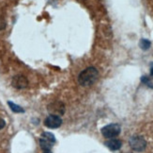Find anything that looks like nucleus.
<instances>
[{"instance_id": "3", "label": "nucleus", "mask_w": 153, "mask_h": 153, "mask_svg": "<svg viewBox=\"0 0 153 153\" xmlns=\"http://www.w3.org/2000/svg\"><path fill=\"white\" fill-rule=\"evenodd\" d=\"M121 131V128L118 124H109L102 129V134L105 138L112 139L119 135Z\"/></svg>"}, {"instance_id": "13", "label": "nucleus", "mask_w": 153, "mask_h": 153, "mask_svg": "<svg viewBox=\"0 0 153 153\" xmlns=\"http://www.w3.org/2000/svg\"><path fill=\"white\" fill-rule=\"evenodd\" d=\"M6 28V22L3 19H0V29H4Z\"/></svg>"}, {"instance_id": "4", "label": "nucleus", "mask_w": 153, "mask_h": 153, "mask_svg": "<svg viewBox=\"0 0 153 153\" xmlns=\"http://www.w3.org/2000/svg\"><path fill=\"white\" fill-rule=\"evenodd\" d=\"M61 124H62V119L58 115H50L44 120V125L49 129H57L60 127Z\"/></svg>"}, {"instance_id": "2", "label": "nucleus", "mask_w": 153, "mask_h": 153, "mask_svg": "<svg viewBox=\"0 0 153 153\" xmlns=\"http://www.w3.org/2000/svg\"><path fill=\"white\" fill-rule=\"evenodd\" d=\"M130 147L134 149V151L141 152L146 149L147 148V141L145 140V138L140 135H134L130 138L129 140Z\"/></svg>"}, {"instance_id": "9", "label": "nucleus", "mask_w": 153, "mask_h": 153, "mask_svg": "<svg viewBox=\"0 0 153 153\" xmlns=\"http://www.w3.org/2000/svg\"><path fill=\"white\" fill-rule=\"evenodd\" d=\"M141 81L145 85H147L148 87L153 89V76L152 75H150V76H143L141 78Z\"/></svg>"}, {"instance_id": "8", "label": "nucleus", "mask_w": 153, "mask_h": 153, "mask_svg": "<svg viewBox=\"0 0 153 153\" xmlns=\"http://www.w3.org/2000/svg\"><path fill=\"white\" fill-rule=\"evenodd\" d=\"M39 145H41V148L43 150H51L53 145H54L53 143H51L50 141L46 140V139H43V138L39 139Z\"/></svg>"}, {"instance_id": "7", "label": "nucleus", "mask_w": 153, "mask_h": 153, "mask_svg": "<svg viewBox=\"0 0 153 153\" xmlns=\"http://www.w3.org/2000/svg\"><path fill=\"white\" fill-rule=\"evenodd\" d=\"M105 145L110 150L116 151V150L120 149V148L122 147V143L120 140H117V139H110L109 141L105 142Z\"/></svg>"}, {"instance_id": "11", "label": "nucleus", "mask_w": 153, "mask_h": 153, "mask_svg": "<svg viewBox=\"0 0 153 153\" xmlns=\"http://www.w3.org/2000/svg\"><path fill=\"white\" fill-rule=\"evenodd\" d=\"M42 138L46 139V140L50 141V142L53 143V144H55V143L56 142L55 135L53 134V133H51V132H43V133L42 134Z\"/></svg>"}, {"instance_id": "12", "label": "nucleus", "mask_w": 153, "mask_h": 153, "mask_svg": "<svg viewBox=\"0 0 153 153\" xmlns=\"http://www.w3.org/2000/svg\"><path fill=\"white\" fill-rule=\"evenodd\" d=\"M139 45H140V47L143 50H148L150 47L151 43L149 41V40H147V39H141L140 43H139Z\"/></svg>"}, {"instance_id": "6", "label": "nucleus", "mask_w": 153, "mask_h": 153, "mask_svg": "<svg viewBox=\"0 0 153 153\" xmlns=\"http://www.w3.org/2000/svg\"><path fill=\"white\" fill-rule=\"evenodd\" d=\"M11 85L16 89H25L27 87L28 81L25 76L18 75V76L13 77L11 81Z\"/></svg>"}, {"instance_id": "10", "label": "nucleus", "mask_w": 153, "mask_h": 153, "mask_svg": "<svg viewBox=\"0 0 153 153\" xmlns=\"http://www.w3.org/2000/svg\"><path fill=\"white\" fill-rule=\"evenodd\" d=\"M9 106H10V110L13 112H16V114H23V112H25V110L21 107V106H19L15 103H13L11 101H9L8 102Z\"/></svg>"}, {"instance_id": "16", "label": "nucleus", "mask_w": 153, "mask_h": 153, "mask_svg": "<svg viewBox=\"0 0 153 153\" xmlns=\"http://www.w3.org/2000/svg\"><path fill=\"white\" fill-rule=\"evenodd\" d=\"M43 153H52L51 150H43Z\"/></svg>"}, {"instance_id": "5", "label": "nucleus", "mask_w": 153, "mask_h": 153, "mask_svg": "<svg viewBox=\"0 0 153 153\" xmlns=\"http://www.w3.org/2000/svg\"><path fill=\"white\" fill-rule=\"evenodd\" d=\"M48 112L53 115H62L65 112V105L60 101H55L49 104Z\"/></svg>"}, {"instance_id": "1", "label": "nucleus", "mask_w": 153, "mask_h": 153, "mask_svg": "<svg viewBox=\"0 0 153 153\" xmlns=\"http://www.w3.org/2000/svg\"><path fill=\"white\" fill-rule=\"evenodd\" d=\"M99 78V72L95 67H88L78 76V82L81 86L88 87L94 84Z\"/></svg>"}, {"instance_id": "14", "label": "nucleus", "mask_w": 153, "mask_h": 153, "mask_svg": "<svg viewBox=\"0 0 153 153\" xmlns=\"http://www.w3.org/2000/svg\"><path fill=\"white\" fill-rule=\"evenodd\" d=\"M6 126V122H5V120L3 118H1L0 117V130H2L4 127Z\"/></svg>"}, {"instance_id": "15", "label": "nucleus", "mask_w": 153, "mask_h": 153, "mask_svg": "<svg viewBox=\"0 0 153 153\" xmlns=\"http://www.w3.org/2000/svg\"><path fill=\"white\" fill-rule=\"evenodd\" d=\"M150 75H152V76H153V63H152L151 68H150Z\"/></svg>"}]
</instances>
